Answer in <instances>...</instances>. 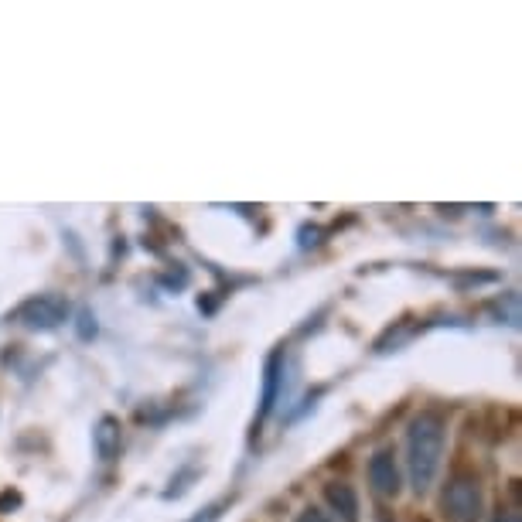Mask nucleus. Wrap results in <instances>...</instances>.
I'll list each match as a JSON object with an SVG mask.
<instances>
[{
    "label": "nucleus",
    "mask_w": 522,
    "mask_h": 522,
    "mask_svg": "<svg viewBox=\"0 0 522 522\" xmlns=\"http://www.w3.org/2000/svg\"><path fill=\"white\" fill-rule=\"evenodd\" d=\"M444 437L447 427L437 413H417L406 430V471H410V485L417 495H424L434 485L437 471L444 458Z\"/></svg>",
    "instance_id": "obj_1"
},
{
    "label": "nucleus",
    "mask_w": 522,
    "mask_h": 522,
    "mask_svg": "<svg viewBox=\"0 0 522 522\" xmlns=\"http://www.w3.org/2000/svg\"><path fill=\"white\" fill-rule=\"evenodd\" d=\"M444 519L447 522H478L485 509V495H482V482L468 471L454 475L444 488Z\"/></svg>",
    "instance_id": "obj_2"
},
{
    "label": "nucleus",
    "mask_w": 522,
    "mask_h": 522,
    "mask_svg": "<svg viewBox=\"0 0 522 522\" xmlns=\"http://www.w3.org/2000/svg\"><path fill=\"white\" fill-rule=\"evenodd\" d=\"M14 318H18L28 331H55L65 318H69V304H65L58 294H38V297H31V301H24Z\"/></svg>",
    "instance_id": "obj_3"
},
{
    "label": "nucleus",
    "mask_w": 522,
    "mask_h": 522,
    "mask_svg": "<svg viewBox=\"0 0 522 522\" xmlns=\"http://www.w3.org/2000/svg\"><path fill=\"white\" fill-rule=\"evenodd\" d=\"M369 485L376 495H383V499H393V495H400V464H396V454L383 447V451L372 454L369 461Z\"/></svg>",
    "instance_id": "obj_4"
},
{
    "label": "nucleus",
    "mask_w": 522,
    "mask_h": 522,
    "mask_svg": "<svg viewBox=\"0 0 522 522\" xmlns=\"http://www.w3.org/2000/svg\"><path fill=\"white\" fill-rule=\"evenodd\" d=\"M280 383H284V352H273L267 359V366H263V396H260V413H256V420H263L273 410Z\"/></svg>",
    "instance_id": "obj_5"
},
{
    "label": "nucleus",
    "mask_w": 522,
    "mask_h": 522,
    "mask_svg": "<svg viewBox=\"0 0 522 522\" xmlns=\"http://www.w3.org/2000/svg\"><path fill=\"white\" fill-rule=\"evenodd\" d=\"M325 499L342 522H359V495H355V488L348 482H328Z\"/></svg>",
    "instance_id": "obj_6"
},
{
    "label": "nucleus",
    "mask_w": 522,
    "mask_h": 522,
    "mask_svg": "<svg viewBox=\"0 0 522 522\" xmlns=\"http://www.w3.org/2000/svg\"><path fill=\"white\" fill-rule=\"evenodd\" d=\"M120 444H123V427L116 417H103L93 430V447H96V458L99 461H113L120 454Z\"/></svg>",
    "instance_id": "obj_7"
},
{
    "label": "nucleus",
    "mask_w": 522,
    "mask_h": 522,
    "mask_svg": "<svg viewBox=\"0 0 522 522\" xmlns=\"http://www.w3.org/2000/svg\"><path fill=\"white\" fill-rule=\"evenodd\" d=\"M79 338L82 342H89V338H96V314L93 311H79Z\"/></svg>",
    "instance_id": "obj_8"
},
{
    "label": "nucleus",
    "mask_w": 522,
    "mask_h": 522,
    "mask_svg": "<svg viewBox=\"0 0 522 522\" xmlns=\"http://www.w3.org/2000/svg\"><path fill=\"white\" fill-rule=\"evenodd\" d=\"M297 522H328L325 512H318V509H304L301 516H297Z\"/></svg>",
    "instance_id": "obj_9"
},
{
    "label": "nucleus",
    "mask_w": 522,
    "mask_h": 522,
    "mask_svg": "<svg viewBox=\"0 0 522 522\" xmlns=\"http://www.w3.org/2000/svg\"><path fill=\"white\" fill-rule=\"evenodd\" d=\"M495 522H519L516 512H502V516H495Z\"/></svg>",
    "instance_id": "obj_10"
}]
</instances>
